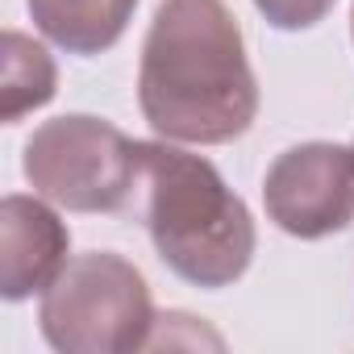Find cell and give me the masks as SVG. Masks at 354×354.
I'll return each mask as SVG.
<instances>
[{"label": "cell", "mask_w": 354, "mask_h": 354, "mask_svg": "<svg viewBox=\"0 0 354 354\" xmlns=\"http://www.w3.org/2000/svg\"><path fill=\"white\" fill-rule=\"evenodd\" d=\"M146 125L184 146H225L259 117V80L225 0H162L142 42Z\"/></svg>", "instance_id": "obj_1"}, {"label": "cell", "mask_w": 354, "mask_h": 354, "mask_svg": "<svg viewBox=\"0 0 354 354\" xmlns=\"http://www.w3.org/2000/svg\"><path fill=\"white\" fill-rule=\"evenodd\" d=\"M138 201L158 259L196 288H230L246 275L259 230L225 175L175 142H138Z\"/></svg>", "instance_id": "obj_2"}, {"label": "cell", "mask_w": 354, "mask_h": 354, "mask_svg": "<svg viewBox=\"0 0 354 354\" xmlns=\"http://www.w3.org/2000/svg\"><path fill=\"white\" fill-rule=\"evenodd\" d=\"M154 304L146 275L113 254L88 250L67 259L55 283L42 292V337L63 354H129L146 350L154 333Z\"/></svg>", "instance_id": "obj_3"}, {"label": "cell", "mask_w": 354, "mask_h": 354, "mask_svg": "<svg viewBox=\"0 0 354 354\" xmlns=\"http://www.w3.org/2000/svg\"><path fill=\"white\" fill-rule=\"evenodd\" d=\"M21 171L67 213H121L138 192V142L92 113H67L30 133Z\"/></svg>", "instance_id": "obj_4"}, {"label": "cell", "mask_w": 354, "mask_h": 354, "mask_svg": "<svg viewBox=\"0 0 354 354\" xmlns=\"http://www.w3.org/2000/svg\"><path fill=\"white\" fill-rule=\"evenodd\" d=\"M267 217L300 238L321 242L350 230L354 221V146L337 142H300L275 154L263 180Z\"/></svg>", "instance_id": "obj_5"}, {"label": "cell", "mask_w": 354, "mask_h": 354, "mask_svg": "<svg viewBox=\"0 0 354 354\" xmlns=\"http://www.w3.org/2000/svg\"><path fill=\"white\" fill-rule=\"evenodd\" d=\"M71 230L46 205V196H5L0 205V296L9 304L46 292L67 267Z\"/></svg>", "instance_id": "obj_6"}, {"label": "cell", "mask_w": 354, "mask_h": 354, "mask_svg": "<svg viewBox=\"0 0 354 354\" xmlns=\"http://www.w3.org/2000/svg\"><path fill=\"white\" fill-rule=\"evenodd\" d=\"M34 26L67 55L92 59L121 42L138 0H26Z\"/></svg>", "instance_id": "obj_7"}, {"label": "cell", "mask_w": 354, "mask_h": 354, "mask_svg": "<svg viewBox=\"0 0 354 354\" xmlns=\"http://www.w3.org/2000/svg\"><path fill=\"white\" fill-rule=\"evenodd\" d=\"M59 92V67L42 42L21 30H5V71H0V121L17 125L26 113L50 104Z\"/></svg>", "instance_id": "obj_8"}, {"label": "cell", "mask_w": 354, "mask_h": 354, "mask_svg": "<svg viewBox=\"0 0 354 354\" xmlns=\"http://www.w3.org/2000/svg\"><path fill=\"white\" fill-rule=\"evenodd\" d=\"M337 0H254V9L275 26V30H313L317 21L329 17Z\"/></svg>", "instance_id": "obj_9"}, {"label": "cell", "mask_w": 354, "mask_h": 354, "mask_svg": "<svg viewBox=\"0 0 354 354\" xmlns=\"http://www.w3.org/2000/svg\"><path fill=\"white\" fill-rule=\"evenodd\" d=\"M350 34H354V9H350Z\"/></svg>", "instance_id": "obj_10"}]
</instances>
